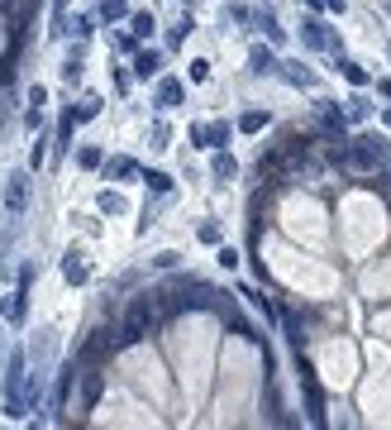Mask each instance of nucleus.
I'll return each mask as SVG.
<instances>
[{
    "label": "nucleus",
    "instance_id": "72a5a7b5",
    "mask_svg": "<svg viewBox=\"0 0 391 430\" xmlns=\"http://www.w3.org/2000/svg\"><path fill=\"white\" fill-rule=\"evenodd\" d=\"M377 91H382V96H391V77H387V81H377Z\"/></svg>",
    "mask_w": 391,
    "mask_h": 430
},
{
    "label": "nucleus",
    "instance_id": "39448f33",
    "mask_svg": "<svg viewBox=\"0 0 391 430\" xmlns=\"http://www.w3.org/2000/svg\"><path fill=\"white\" fill-rule=\"evenodd\" d=\"M5 206L15 215H24V206H29V172H10L5 177Z\"/></svg>",
    "mask_w": 391,
    "mask_h": 430
},
{
    "label": "nucleus",
    "instance_id": "20e7f679",
    "mask_svg": "<svg viewBox=\"0 0 391 430\" xmlns=\"http://www.w3.org/2000/svg\"><path fill=\"white\" fill-rule=\"evenodd\" d=\"M234 139V125H191V144H201V148H225Z\"/></svg>",
    "mask_w": 391,
    "mask_h": 430
},
{
    "label": "nucleus",
    "instance_id": "7c9ffc66",
    "mask_svg": "<svg viewBox=\"0 0 391 430\" xmlns=\"http://www.w3.org/2000/svg\"><path fill=\"white\" fill-rule=\"evenodd\" d=\"M43 101H48V86H34L29 91V110H43Z\"/></svg>",
    "mask_w": 391,
    "mask_h": 430
},
{
    "label": "nucleus",
    "instance_id": "4468645a",
    "mask_svg": "<svg viewBox=\"0 0 391 430\" xmlns=\"http://www.w3.org/2000/svg\"><path fill=\"white\" fill-rule=\"evenodd\" d=\"M320 125H325L329 134H339V139H343V130H348V115H339L334 106H325V110H320Z\"/></svg>",
    "mask_w": 391,
    "mask_h": 430
},
{
    "label": "nucleus",
    "instance_id": "2eb2a0df",
    "mask_svg": "<svg viewBox=\"0 0 391 430\" xmlns=\"http://www.w3.org/2000/svg\"><path fill=\"white\" fill-rule=\"evenodd\" d=\"M177 101H182V81H172V77H167L162 86H157V106H162V110H172Z\"/></svg>",
    "mask_w": 391,
    "mask_h": 430
},
{
    "label": "nucleus",
    "instance_id": "6e6552de",
    "mask_svg": "<svg viewBox=\"0 0 391 430\" xmlns=\"http://www.w3.org/2000/svg\"><path fill=\"white\" fill-rule=\"evenodd\" d=\"M105 349H120V345H115V340H110L105 330H96V340H86V345L77 349V363H96V359H101Z\"/></svg>",
    "mask_w": 391,
    "mask_h": 430
},
{
    "label": "nucleus",
    "instance_id": "b1692460",
    "mask_svg": "<svg viewBox=\"0 0 391 430\" xmlns=\"http://www.w3.org/2000/svg\"><path fill=\"white\" fill-rule=\"evenodd\" d=\"M210 167H215V177H225V182H229V177L239 172V162L229 158V153H215V162H210Z\"/></svg>",
    "mask_w": 391,
    "mask_h": 430
},
{
    "label": "nucleus",
    "instance_id": "473e14b6",
    "mask_svg": "<svg viewBox=\"0 0 391 430\" xmlns=\"http://www.w3.org/2000/svg\"><path fill=\"white\" fill-rule=\"evenodd\" d=\"M201 240H206V244H220V225H201Z\"/></svg>",
    "mask_w": 391,
    "mask_h": 430
},
{
    "label": "nucleus",
    "instance_id": "7ed1b4c3",
    "mask_svg": "<svg viewBox=\"0 0 391 430\" xmlns=\"http://www.w3.org/2000/svg\"><path fill=\"white\" fill-rule=\"evenodd\" d=\"M301 43L315 48V53H334V48H339V43H334V34L325 29V20H315V15L301 20Z\"/></svg>",
    "mask_w": 391,
    "mask_h": 430
},
{
    "label": "nucleus",
    "instance_id": "9b49d317",
    "mask_svg": "<svg viewBox=\"0 0 391 430\" xmlns=\"http://www.w3.org/2000/svg\"><path fill=\"white\" fill-rule=\"evenodd\" d=\"M157 67H162V53H157V48H143V53H134V77H153Z\"/></svg>",
    "mask_w": 391,
    "mask_h": 430
},
{
    "label": "nucleus",
    "instance_id": "ddd939ff",
    "mask_svg": "<svg viewBox=\"0 0 391 430\" xmlns=\"http://www.w3.org/2000/svg\"><path fill=\"white\" fill-rule=\"evenodd\" d=\"M5 321H10V325L24 321V287H15V292L5 296Z\"/></svg>",
    "mask_w": 391,
    "mask_h": 430
},
{
    "label": "nucleus",
    "instance_id": "9d476101",
    "mask_svg": "<svg viewBox=\"0 0 391 430\" xmlns=\"http://www.w3.org/2000/svg\"><path fill=\"white\" fill-rule=\"evenodd\" d=\"M62 277H67V282H86V258H81V249H67V254H62Z\"/></svg>",
    "mask_w": 391,
    "mask_h": 430
},
{
    "label": "nucleus",
    "instance_id": "f257e3e1",
    "mask_svg": "<svg viewBox=\"0 0 391 430\" xmlns=\"http://www.w3.org/2000/svg\"><path fill=\"white\" fill-rule=\"evenodd\" d=\"M157 321V292H143L129 301V311H125V325H120V349H129V345H138L148 330H153Z\"/></svg>",
    "mask_w": 391,
    "mask_h": 430
},
{
    "label": "nucleus",
    "instance_id": "aec40b11",
    "mask_svg": "<svg viewBox=\"0 0 391 430\" xmlns=\"http://www.w3.org/2000/svg\"><path fill=\"white\" fill-rule=\"evenodd\" d=\"M262 125H267V110H243V120H239V130H243V134H258Z\"/></svg>",
    "mask_w": 391,
    "mask_h": 430
},
{
    "label": "nucleus",
    "instance_id": "cd10ccee",
    "mask_svg": "<svg viewBox=\"0 0 391 430\" xmlns=\"http://www.w3.org/2000/svg\"><path fill=\"white\" fill-rule=\"evenodd\" d=\"M177 258H182V254H172V249H162V254H157L153 263H157V268H162V272H172V268H177Z\"/></svg>",
    "mask_w": 391,
    "mask_h": 430
},
{
    "label": "nucleus",
    "instance_id": "2f4dec72",
    "mask_svg": "<svg viewBox=\"0 0 391 430\" xmlns=\"http://www.w3.org/2000/svg\"><path fill=\"white\" fill-rule=\"evenodd\" d=\"M38 162H43V139H34V144H29V167H38Z\"/></svg>",
    "mask_w": 391,
    "mask_h": 430
},
{
    "label": "nucleus",
    "instance_id": "f03ea898",
    "mask_svg": "<svg viewBox=\"0 0 391 430\" xmlns=\"http://www.w3.org/2000/svg\"><path fill=\"white\" fill-rule=\"evenodd\" d=\"M391 158V144L382 134H363V139H353V148L343 153V162L353 167V172H377L382 162Z\"/></svg>",
    "mask_w": 391,
    "mask_h": 430
},
{
    "label": "nucleus",
    "instance_id": "1a4fd4ad",
    "mask_svg": "<svg viewBox=\"0 0 391 430\" xmlns=\"http://www.w3.org/2000/svg\"><path fill=\"white\" fill-rule=\"evenodd\" d=\"M101 392H105V377L96 373V368H91V373L81 377V406H86V411H91V406L101 402Z\"/></svg>",
    "mask_w": 391,
    "mask_h": 430
},
{
    "label": "nucleus",
    "instance_id": "c85d7f7f",
    "mask_svg": "<svg viewBox=\"0 0 391 430\" xmlns=\"http://www.w3.org/2000/svg\"><path fill=\"white\" fill-rule=\"evenodd\" d=\"M311 10H329V15H343V0H306Z\"/></svg>",
    "mask_w": 391,
    "mask_h": 430
},
{
    "label": "nucleus",
    "instance_id": "a878e982",
    "mask_svg": "<svg viewBox=\"0 0 391 430\" xmlns=\"http://www.w3.org/2000/svg\"><path fill=\"white\" fill-rule=\"evenodd\" d=\"M129 29H134V39H148V34H153V15H134V20H129Z\"/></svg>",
    "mask_w": 391,
    "mask_h": 430
},
{
    "label": "nucleus",
    "instance_id": "393cba45",
    "mask_svg": "<svg viewBox=\"0 0 391 430\" xmlns=\"http://www.w3.org/2000/svg\"><path fill=\"white\" fill-rule=\"evenodd\" d=\"M72 115H77V120H96V115H101V96H86V101H81Z\"/></svg>",
    "mask_w": 391,
    "mask_h": 430
},
{
    "label": "nucleus",
    "instance_id": "c9c22d12",
    "mask_svg": "<svg viewBox=\"0 0 391 430\" xmlns=\"http://www.w3.org/2000/svg\"><path fill=\"white\" fill-rule=\"evenodd\" d=\"M382 120H387V130H391V110H387V115H382Z\"/></svg>",
    "mask_w": 391,
    "mask_h": 430
},
{
    "label": "nucleus",
    "instance_id": "dca6fc26",
    "mask_svg": "<svg viewBox=\"0 0 391 430\" xmlns=\"http://www.w3.org/2000/svg\"><path fill=\"white\" fill-rule=\"evenodd\" d=\"M339 72L353 81V86H367V81H372V77H367V67H363V62H353V57H339Z\"/></svg>",
    "mask_w": 391,
    "mask_h": 430
},
{
    "label": "nucleus",
    "instance_id": "f8f14e48",
    "mask_svg": "<svg viewBox=\"0 0 391 430\" xmlns=\"http://www.w3.org/2000/svg\"><path fill=\"white\" fill-rule=\"evenodd\" d=\"M105 177L129 182V177H143V172H138V162H134V158H110V162H105Z\"/></svg>",
    "mask_w": 391,
    "mask_h": 430
},
{
    "label": "nucleus",
    "instance_id": "423d86ee",
    "mask_svg": "<svg viewBox=\"0 0 391 430\" xmlns=\"http://www.w3.org/2000/svg\"><path fill=\"white\" fill-rule=\"evenodd\" d=\"M277 67H282V62H277V53H272L267 43H253V48H248V72H253V77H272Z\"/></svg>",
    "mask_w": 391,
    "mask_h": 430
},
{
    "label": "nucleus",
    "instance_id": "412c9836",
    "mask_svg": "<svg viewBox=\"0 0 391 430\" xmlns=\"http://www.w3.org/2000/svg\"><path fill=\"white\" fill-rule=\"evenodd\" d=\"M125 15H129L125 0H101V20H105V25H115V20H125Z\"/></svg>",
    "mask_w": 391,
    "mask_h": 430
},
{
    "label": "nucleus",
    "instance_id": "c756f323",
    "mask_svg": "<svg viewBox=\"0 0 391 430\" xmlns=\"http://www.w3.org/2000/svg\"><path fill=\"white\" fill-rule=\"evenodd\" d=\"M191 81H210V62H206V57L191 62Z\"/></svg>",
    "mask_w": 391,
    "mask_h": 430
},
{
    "label": "nucleus",
    "instance_id": "4be33fe9",
    "mask_svg": "<svg viewBox=\"0 0 391 430\" xmlns=\"http://www.w3.org/2000/svg\"><path fill=\"white\" fill-rule=\"evenodd\" d=\"M143 182H148L153 196H167V191H172V177H167V172H143Z\"/></svg>",
    "mask_w": 391,
    "mask_h": 430
},
{
    "label": "nucleus",
    "instance_id": "f3484780",
    "mask_svg": "<svg viewBox=\"0 0 391 430\" xmlns=\"http://www.w3.org/2000/svg\"><path fill=\"white\" fill-rule=\"evenodd\" d=\"M96 206H101L105 215H125V211H129V201H125L120 191H101V201H96Z\"/></svg>",
    "mask_w": 391,
    "mask_h": 430
},
{
    "label": "nucleus",
    "instance_id": "6ab92c4d",
    "mask_svg": "<svg viewBox=\"0 0 391 430\" xmlns=\"http://www.w3.org/2000/svg\"><path fill=\"white\" fill-rule=\"evenodd\" d=\"M343 115H348L353 125H363L367 115H372V101H367V96H353V101H348V110H343Z\"/></svg>",
    "mask_w": 391,
    "mask_h": 430
},
{
    "label": "nucleus",
    "instance_id": "5701e85b",
    "mask_svg": "<svg viewBox=\"0 0 391 430\" xmlns=\"http://www.w3.org/2000/svg\"><path fill=\"white\" fill-rule=\"evenodd\" d=\"M258 25L267 29V39H272V43H282V39H287V34L277 29V15H272V10H258Z\"/></svg>",
    "mask_w": 391,
    "mask_h": 430
},
{
    "label": "nucleus",
    "instance_id": "a211bd4d",
    "mask_svg": "<svg viewBox=\"0 0 391 430\" xmlns=\"http://www.w3.org/2000/svg\"><path fill=\"white\" fill-rule=\"evenodd\" d=\"M277 72H282V77H287L291 86H311V72H306V67H301V62H282V67H277Z\"/></svg>",
    "mask_w": 391,
    "mask_h": 430
},
{
    "label": "nucleus",
    "instance_id": "bb28decb",
    "mask_svg": "<svg viewBox=\"0 0 391 430\" xmlns=\"http://www.w3.org/2000/svg\"><path fill=\"white\" fill-rule=\"evenodd\" d=\"M77 162H81V167H101V162H105V153H101V148H81V153H77Z\"/></svg>",
    "mask_w": 391,
    "mask_h": 430
},
{
    "label": "nucleus",
    "instance_id": "f704fd0d",
    "mask_svg": "<svg viewBox=\"0 0 391 430\" xmlns=\"http://www.w3.org/2000/svg\"><path fill=\"white\" fill-rule=\"evenodd\" d=\"M52 10H57V15H62V10H67V0H52Z\"/></svg>",
    "mask_w": 391,
    "mask_h": 430
},
{
    "label": "nucleus",
    "instance_id": "0eeeda50",
    "mask_svg": "<svg viewBox=\"0 0 391 430\" xmlns=\"http://www.w3.org/2000/svg\"><path fill=\"white\" fill-rule=\"evenodd\" d=\"M301 387H306V411H311V421H325V402H320V387H315V373L301 363Z\"/></svg>",
    "mask_w": 391,
    "mask_h": 430
}]
</instances>
